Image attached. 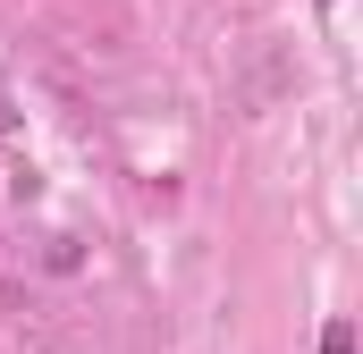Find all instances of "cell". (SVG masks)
<instances>
[{
	"label": "cell",
	"instance_id": "7a4b0ae2",
	"mask_svg": "<svg viewBox=\"0 0 363 354\" xmlns=\"http://www.w3.org/2000/svg\"><path fill=\"white\" fill-rule=\"evenodd\" d=\"M0 135H17V110H9V101H0Z\"/></svg>",
	"mask_w": 363,
	"mask_h": 354
},
{
	"label": "cell",
	"instance_id": "3957f363",
	"mask_svg": "<svg viewBox=\"0 0 363 354\" xmlns=\"http://www.w3.org/2000/svg\"><path fill=\"white\" fill-rule=\"evenodd\" d=\"M321 8H330V0H321Z\"/></svg>",
	"mask_w": 363,
	"mask_h": 354
},
{
	"label": "cell",
	"instance_id": "6da1fadb",
	"mask_svg": "<svg viewBox=\"0 0 363 354\" xmlns=\"http://www.w3.org/2000/svg\"><path fill=\"white\" fill-rule=\"evenodd\" d=\"M313 354H355V321H347V312L321 321V346H313Z\"/></svg>",
	"mask_w": 363,
	"mask_h": 354
}]
</instances>
